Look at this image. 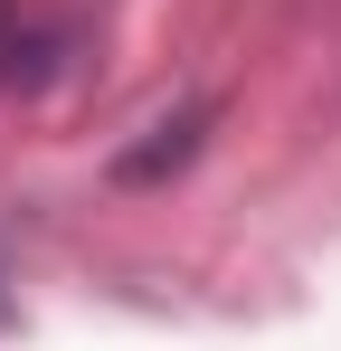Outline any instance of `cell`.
Here are the masks:
<instances>
[{"label": "cell", "instance_id": "cell-1", "mask_svg": "<svg viewBox=\"0 0 341 351\" xmlns=\"http://www.w3.org/2000/svg\"><path fill=\"white\" fill-rule=\"evenodd\" d=\"M199 133H209V105H190V114H170V123H152V143H133V152H114V180H123V190H142V180H162V171H180V162L199 152Z\"/></svg>", "mask_w": 341, "mask_h": 351}]
</instances>
